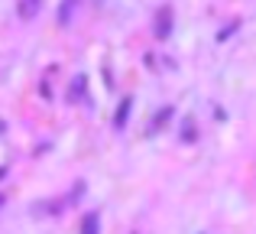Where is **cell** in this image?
<instances>
[{"mask_svg":"<svg viewBox=\"0 0 256 234\" xmlns=\"http://www.w3.org/2000/svg\"><path fill=\"white\" fill-rule=\"evenodd\" d=\"M0 205H4V195H0Z\"/></svg>","mask_w":256,"mask_h":234,"instance_id":"cell-2","label":"cell"},{"mask_svg":"<svg viewBox=\"0 0 256 234\" xmlns=\"http://www.w3.org/2000/svg\"><path fill=\"white\" fill-rule=\"evenodd\" d=\"M88 234H94V215L88 218Z\"/></svg>","mask_w":256,"mask_h":234,"instance_id":"cell-1","label":"cell"}]
</instances>
